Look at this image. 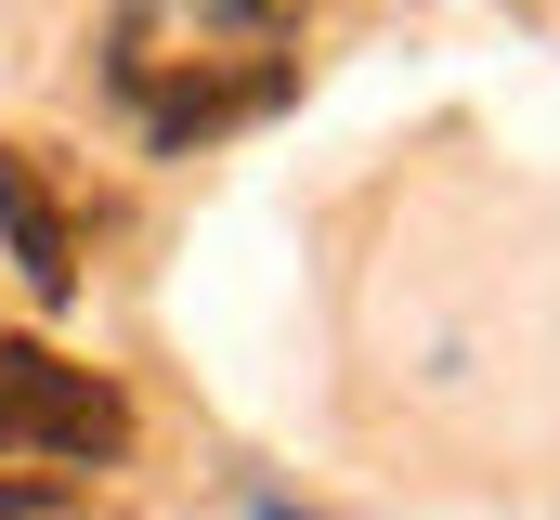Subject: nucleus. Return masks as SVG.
I'll use <instances>...</instances> for the list:
<instances>
[{"label":"nucleus","mask_w":560,"mask_h":520,"mask_svg":"<svg viewBox=\"0 0 560 520\" xmlns=\"http://www.w3.org/2000/svg\"><path fill=\"white\" fill-rule=\"evenodd\" d=\"M275 520H287V508H275Z\"/></svg>","instance_id":"obj_5"},{"label":"nucleus","mask_w":560,"mask_h":520,"mask_svg":"<svg viewBox=\"0 0 560 520\" xmlns=\"http://www.w3.org/2000/svg\"><path fill=\"white\" fill-rule=\"evenodd\" d=\"M131 442L118 378H92L52 339H0V456H52V469H105Z\"/></svg>","instance_id":"obj_2"},{"label":"nucleus","mask_w":560,"mask_h":520,"mask_svg":"<svg viewBox=\"0 0 560 520\" xmlns=\"http://www.w3.org/2000/svg\"><path fill=\"white\" fill-rule=\"evenodd\" d=\"M0 248L26 273V299H79V235H66V196L39 182L26 143H0Z\"/></svg>","instance_id":"obj_3"},{"label":"nucleus","mask_w":560,"mask_h":520,"mask_svg":"<svg viewBox=\"0 0 560 520\" xmlns=\"http://www.w3.org/2000/svg\"><path fill=\"white\" fill-rule=\"evenodd\" d=\"M0 520H92L79 495H26V482H0Z\"/></svg>","instance_id":"obj_4"},{"label":"nucleus","mask_w":560,"mask_h":520,"mask_svg":"<svg viewBox=\"0 0 560 520\" xmlns=\"http://www.w3.org/2000/svg\"><path fill=\"white\" fill-rule=\"evenodd\" d=\"M105 79L156 143H209V130L287 105L300 52H287L275 0H131L105 26Z\"/></svg>","instance_id":"obj_1"}]
</instances>
